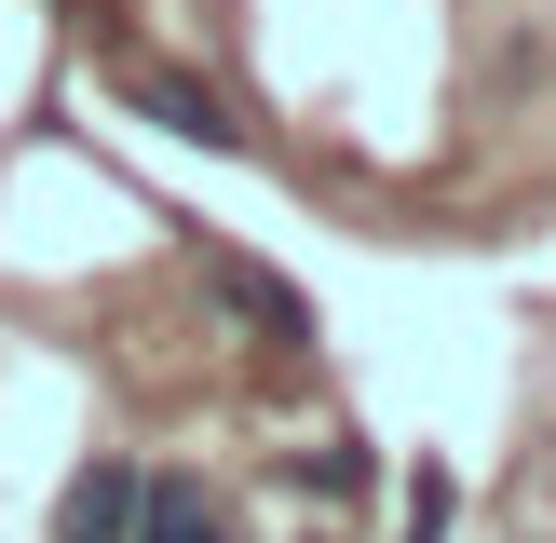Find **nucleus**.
Masks as SVG:
<instances>
[{
    "mask_svg": "<svg viewBox=\"0 0 556 543\" xmlns=\"http://www.w3.org/2000/svg\"><path fill=\"white\" fill-rule=\"evenodd\" d=\"M109 81H123V109H150V123H163V136H190V150H244V123L217 109V81H190L177 54L123 41V54H109Z\"/></svg>",
    "mask_w": 556,
    "mask_h": 543,
    "instance_id": "1",
    "label": "nucleus"
},
{
    "mask_svg": "<svg viewBox=\"0 0 556 543\" xmlns=\"http://www.w3.org/2000/svg\"><path fill=\"white\" fill-rule=\"evenodd\" d=\"M123 543H231V503L204 476H136V530Z\"/></svg>",
    "mask_w": 556,
    "mask_h": 543,
    "instance_id": "2",
    "label": "nucleus"
},
{
    "mask_svg": "<svg viewBox=\"0 0 556 543\" xmlns=\"http://www.w3.org/2000/svg\"><path fill=\"white\" fill-rule=\"evenodd\" d=\"M123 530H136V462H81L54 503V543H123Z\"/></svg>",
    "mask_w": 556,
    "mask_h": 543,
    "instance_id": "3",
    "label": "nucleus"
},
{
    "mask_svg": "<svg viewBox=\"0 0 556 543\" xmlns=\"http://www.w3.org/2000/svg\"><path fill=\"white\" fill-rule=\"evenodd\" d=\"M217 299H231V313H258L271 340H313V313H299V286H271V272H244V258L217 272Z\"/></svg>",
    "mask_w": 556,
    "mask_h": 543,
    "instance_id": "4",
    "label": "nucleus"
},
{
    "mask_svg": "<svg viewBox=\"0 0 556 543\" xmlns=\"http://www.w3.org/2000/svg\"><path fill=\"white\" fill-rule=\"evenodd\" d=\"M407 543H448V462H421V476H407Z\"/></svg>",
    "mask_w": 556,
    "mask_h": 543,
    "instance_id": "5",
    "label": "nucleus"
}]
</instances>
